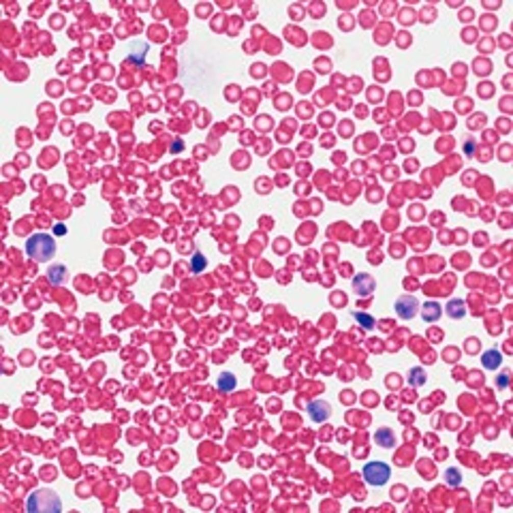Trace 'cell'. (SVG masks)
Listing matches in <instances>:
<instances>
[{"mask_svg":"<svg viewBox=\"0 0 513 513\" xmlns=\"http://www.w3.org/2000/svg\"><path fill=\"white\" fill-rule=\"evenodd\" d=\"M26 254L39 263L49 261L56 254V240L47 233H35L26 240Z\"/></svg>","mask_w":513,"mask_h":513,"instance_id":"cell-1","label":"cell"},{"mask_svg":"<svg viewBox=\"0 0 513 513\" xmlns=\"http://www.w3.org/2000/svg\"><path fill=\"white\" fill-rule=\"evenodd\" d=\"M26 509L30 513H58L62 509V503L56 492H52V490H37V492H32L28 496V505Z\"/></svg>","mask_w":513,"mask_h":513,"instance_id":"cell-2","label":"cell"},{"mask_svg":"<svg viewBox=\"0 0 513 513\" xmlns=\"http://www.w3.org/2000/svg\"><path fill=\"white\" fill-rule=\"evenodd\" d=\"M389 475H392V471L385 462H368L364 466V479L370 485H385Z\"/></svg>","mask_w":513,"mask_h":513,"instance_id":"cell-3","label":"cell"},{"mask_svg":"<svg viewBox=\"0 0 513 513\" xmlns=\"http://www.w3.org/2000/svg\"><path fill=\"white\" fill-rule=\"evenodd\" d=\"M396 312L400 319L411 321L419 312V299L415 295H402L396 299Z\"/></svg>","mask_w":513,"mask_h":513,"instance_id":"cell-4","label":"cell"},{"mask_svg":"<svg viewBox=\"0 0 513 513\" xmlns=\"http://www.w3.org/2000/svg\"><path fill=\"white\" fill-rule=\"evenodd\" d=\"M331 415V406L325 402V400H312L308 404V417L315 423H323L327 421Z\"/></svg>","mask_w":513,"mask_h":513,"instance_id":"cell-5","label":"cell"},{"mask_svg":"<svg viewBox=\"0 0 513 513\" xmlns=\"http://www.w3.org/2000/svg\"><path fill=\"white\" fill-rule=\"evenodd\" d=\"M353 291L357 293L360 297H370L372 295V291H374V287H376V283H374V278L372 276H368V274H357L353 278Z\"/></svg>","mask_w":513,"mask_h":513,"instance_id":"cell-6","label":"cell"},{"mask_svg":"<svg viewBox=\"0 0 513 513\" xmlns=\"http://www.w3.org/2000/svg\"><path fill=\"white\" fill-rule=\"evenodd\" d=\"M421 319L426 321V323H434V321H439L441 319V315H443V308H441V304L439 302H426L421 308Z\"/></svg>","mask_w":513,"mask_h":513,"instance_id":"cell-7","label":"cell"},{"mask_svg":"<svg viewBox=\"0 0 513 513\" xmlns=\"http://www.w3.org/2000/svg\"><path fill=\"white\" fill-rule=\"evenodd\" d=\"M481 364H483L485 370H496V368L503 364V353L496 351V349H488L481 355Z\"/></svg>","mask_w":513,"mask_h":513,"instance_id":"cell-8","label":"cell"},{"mask_svg":"<svg viewBox=\"0 0 513 513\" xmlns=\"http://www.w3.org/2000/svg\"><path fill=\"white\" fill-rule=\"evenodd\" d=\"M374 441H376V445H381V447H387V449L396 445V437H394V432L389 430V428H378L376 434H374Z\"/></svg>","mask_w":513,"mask_h":513,"instance_id":"cell-9","label":"cell"},{"mask_svg":"<svg viewBox=\"0 0 513 513\" xmlns=\"http://www.w3.org/2000/svg\"><path fill=\"white\" fill-rule=\"evenodd\" d=\"M445 312H447L451 319H462L466 315V306L462 299H449L447 306H445Z\"/></svg>","mask_w":513,"mask_h":513,"instance_id":"cell-10","label":"cell"},{"mask_svg":"<svg viewBox=\"0 0 513 513\" xmlns=\"http://www.w3.org/2000/svg\"><path fill=\"white\" fill-rule=\"evenodd\" d=\"M47 278H49V283H52V285H60V283H64V278H66V267H64L62 263L52 265V267H49V272H47Z\"/></svg>","mask_w":513,"mask_h":513,"instance_id":"cell-11","label":"cell"},{"mask_svg":"<svg viewBox=\"0 0 513 513\" xmlns=\"http://www.w3.org/2000/svg\"><path fill=\"white\" fill-rule=\"evenodd\" d=\"M426 370H423V368H411V370H408V383L413 385V387H421L423 383H426Z\"/></svg>","mask_w":513,"mask_h":513,"instance_id":"cell-12","label":"cell"},{"mask_svg":"<svg viewBox=\"0 0 513 513\" xmlns=\"http://www.w3.org/2000/svg\"><path fill=\"white\" fill-rule=\"evenodd\" d=\"M218 389L222 394L225 392H233L236 389V376H233L231 372H222L220 378H218Z\"/></svg>","mask_w":513,"mask_h":513,"instance_id":"cell-13","label":"cell"},{"mask_svg":"<svg viewBox=\"0 0 513 513\" xmlns=\"http://www.w3.org/2000/svg\"><path fill=\"white\" fill-rule=\"evenodd\" d=\"M351 317L357 321L364 329H372V327H374V319L368 315V312H351Z\"/></svg>","mask_w":513,"mask_h":513,"instance_id":"cell-14","label":"cell"},{"mask_svg":"<svg viewBox=\"0 0 513 513\" xmlns=\"http://www.w3.org/2000/svg\"><path fill=\"white\" fill-rule=\"evenodd\" d=\"M445 479H447V483L451 488H458L462 483V473L458 468H447V471H445Z\"/></svg>","mask_w":513,"mask_h":513,"instance_id":"cell-15","label":"cell"},{"mask_svg":"<svg viewBox=\"0 0 513 513\" xmlns=\"http://www.w3.org/2000/svg\"><path fill=\"white\" fill-rule=\"evenodd\" d=\"M191 267H193V272L197 274V272H201L203 267H206V256L201 254V252H195L193 254V263H191Z\"/></svg>","mask_w":513,"mask_h":513,"instance_id":"cell-16","label":"cell"},{"mask_svg":"<svg viewBox=\"0 0 513 513\" xmlns=\"http://www.w3.org/2000/svg\"><path fill=\"white\" fill-rule=\"evenodd\" d=\"M509 381H511V374H509V370H503V372L498 374L496 387H498V389H507V387H509Z\"/></svg>","mask_w":513,"mask_h":513,"instance_id":"cell-17","label":"cell"},{"mask_svg":"<svg viewBox=\"0 0 513 513\" xmlns=\"http://www.w3.org/2000/svg\"><path fill=\"white\" fill-rule=\"evenodd\" d=\"M475 146H477L475 139H466V143H464V152H466L468 156H473V154H475Z\"/></svg>","mask_w":513,"mask_h":513,"instance_id":"cell-18","label":"cell"},{"mask_svg":"<svg viewBox=\"0 0 513 513\" xmlns=\"http://www.w3.org/2000/svg\"><path fill=\"white\" fill-rule=\"evenodd\" d=\"M182 148H184L182 139H175V141H173V146H171V152H173V154H177V152H182Z\"/></svg>","mask_w":513,"mask_h":513,"instance_id":"cell-19","label":"cell"},{"mask_svg":"<svg viewBox=\"0 0 513 513\" xmlns=\"http://www.w3.org/2000/svg\"><path fill=\"white\" fill-rule=\"evenodd\" d=\"M64 231H66V229H64V225H56V229H54V233H56V236H62Z\"/></svg>","mask_w":513,"mask_h":513,"instance_id":"cell-20","label":"cell"}]
</instances>
